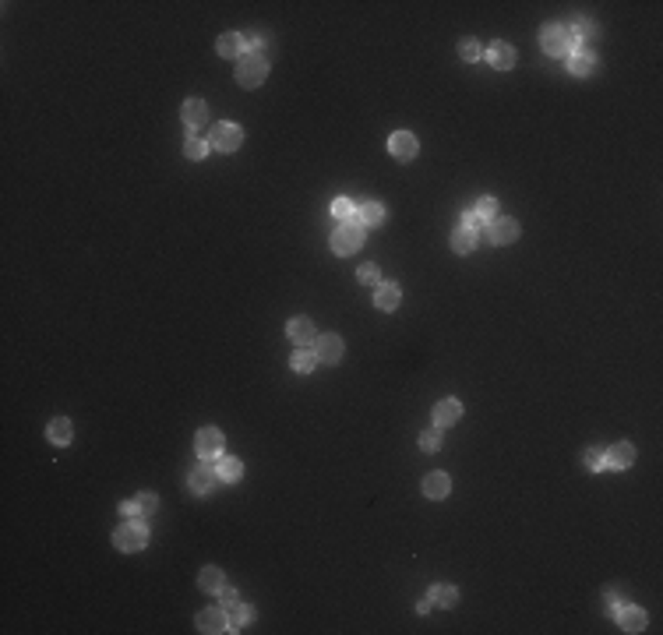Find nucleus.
<instances>
[{
  "mask_svg": "<svg viewBox=\"0 0 663 635\" xmlns=\"http://www.w3.org/2000/svg\"><path fill=\"white\" fill-rule=\"evenodd\" d=\"M540 43H544V50L551 57H568L571 50H575L579 36H575V28H571V25H547L544 36H540Z\"/></svg>",
  "mask_w": 663,
  "mask_h": 635,
  "instance_id": "1",
  "label": "nucleus"
},
{
  "mask_svg": "<svg viewBox=\"0 0 663 635\" xmlns=\"http://www.w3.org/2000/svg\"><path fill=\"white\" fill-rule=\"evenodd\" d=\"M265 74H268V57H265V53H244V57L236 60V81L244 85V88L261 85Z\"/></svg>",
  "mask_w": 663,
  "mask_h": 635,
  "instance_id": "2",
  "label": "nucleus"
},
{
  "mask_svg": "<svg viewBox=\"0 0 663 635\" xmlns=\"http://www.w3.org/2000/svg\"><path fill=\"white\" fill-rule=\"evenodd\" d=\"M360 244H364V223L360 219H346L332 233V251L336 254H353V251H360Z\"/></svg>",
  "mask_w": 663,
  "mask_h": 635,
  "instance_id": "3",
  "label": "nucleus"
},
{
  "mask_svg": "<svg viewBox=\"0 0 663 635\" xmlns=\"http://www.w3.org/2000/svg\"><path fill=\"white\" fill-rule=\"evenodd\" d=\"M113 543L124 554H134V551H141L145 543H148V530H145V523L141 519H127L124 526H120L116 533H113Z\"/></svg>",
  "mask_w": 663,
  "mask_h": 635,
  "instance_id": "4",
  "label": "nucleus"
},
{
  "mask_svg": "<svg viewBox=\"0 0 663 635\" xmlns=\"http://www.w3.org/2000/svg\"><path fill=\"white\" fill-rule=\"evenodd\" d=\"M223 434L216 431V427H201L198 431V438H194V452H198V459H205V463H216V459H223Z\"/></svg>",
  "mask_w": 663,
  "mask_h": 635,
  "instance_id": "5",
  "label": "nucleus"
},
{
  "mask_svg": "<svg viewBox=\"0 0 663 635\" xmlns=\"http://www.w3.org/2000/svg\"><path fill=\"white\" fill-rule=\"evenodd\" d=\"M487 240H491L494 248H501V244H516V240H519V223L508 219V216H494V219L487 223Z\"/></svg>",
  "mask_w": 663,
  "mask_h": 635,
  "instance_id": "6",
  "label": "nucleus"
},
{
  "mask_svg": "<svg viewBox=\"0 0 663 635\" xmlns=\"http://www.w3.org/2000/svg\"><path fill=\"white\" fill-rule=\"evenodd\" d=\"M240 141H244V131H240L236 124H216L212 134H208V145L219 148V152H236Z\"/></svg>",
  "mask_w": 663,
  "mask_h": 635,
  "instance_id": "7",
  "label": "nucleus"
},
{
  "mask_svg": "<svg viewBox=\"0 0 663 635\" xmlns=\"http://www.w3.org/2000/svg\"><path fill=\"white\" fill-rule=\"evenodd\" d=\"M388 152L396 156L399 163H409V159H416V152H420V141H416L413 131H396V134L388 138Z\"/></svg>",
  "mask_w": 663,
  "mask_h": 635,
  "instance_id": "8",
  "label": "nucleus"
},
{
  "mask_svg": "<svg viewBox=\"0 0 663 635\" xmlns=\"http://www.w3.org/2000/svg\"><path fill=\"white\" fill-rule=\"evenodd\" d=\"M314 356L321 360V364H339V360H343V339L336 336V332L318 336L314 339Z\"/></svg>",
  "mask_w": 663,
  "mask_h": 635,
  "instance_id": "9",
  "label": "nucleus"
},
{
  "mask_svg": "<svg viewBox=\"0 0 663 635\" xmlns=\"http://www.w3.org/2000/svg\"><path fill=\"white\" fill-rule=\"evenodd\" d=\"M187 483H191V491L194 494H208L219 483V473H216V466L212 463H201V466H194L191 470V476H187Z\"/></svg>",
  "mask_w": 663,
  "mask_h": 635,
  "instance_id": "10",
  "label": "nucleus"
},
{
  "mask_svg": "<svg viewBox=\"0 0 663 635\" xmlns=\"http://www.w3.org/2000/svg\"><path fill=\"white\" fill-rule=\"evenodd\" d=\"M604 459H607L611 470H628L631 463H635V445H631V441H618V445L604 448Z\"/></svg>",
  "mask_w": 663,
  "mask_h": 635,
  "instance_id": "11",
  "label": "nucleus"
},
{
  "mask_svg": "<svg viewBox=\"0 0 663 635\" xmlns=\"http://www.w3.org/2000/svg\"><path fill=\"white\" fill-rule=\"evenodd\" d=\"M286 336H289L296 346H314L318 332H314V321H311V318H293V321L286 325Z\"/></svg>",
  "mask_w": 663,
  "mask_h": 635,
  "instance_id": "12",
  "label": "nucleus"
},
{
  "mask_svg": "<svg viewBox=\"0 0 663 635\" xmlns=\"http://www.w3.org/2000/svg\"><path fill=\"white\" fill-rule=\"evenodd\" d=\"M459 416H462V406H459V399H441V403H434V427H451V423H459Z\"/></svg>",
  "mask_w": 663,
  "mask_h": 635,
  "instance_id": "13",
  "label": "nucleus"
},
{
  "mask_svg": "<svg viewBox=\"0 0 663 635\" xmlns=\"http://www.w3.org/2000/svg\"><path fill=\"white\" fill-rule=\"evenodd\" d=\"M198 628H201V632H208V635H216V632H229V618H226V611H223V607H208V611H201V614H198Z\"/></svg>",
  "mask_w": 663,
  "mask_h": 635,
  "instance_id": "14",
  "label": "nucleus"
},
{
  "mask_svg": "<svg viewBox=\"0 0 663 635\" xmlns=\"http://www.w3.org/2000/svg\"><path fill=\"white\" fill-rule=\"evenodd\" d=\"M487 60H491V68H498V71H508V68H516V50H511L508 43H491V50H487Z\"/></svg>",
  "mask_w": 663,
  "mask_h": 635,
  "instance_id": "15",
  "label": "nucleus"
},
{
  "mask_svg": "<svg viewBox=\"0 0 663 635\" xmlns=\"http://www.w3.org/2000/svg\"><path fill=\"white\" fill-rule=\"evenodd\" d=\"M46 438H50L53 445H71V438H74V423H71L68 416H57V420H50V427H46Z\"/></svg>",
  "mask_w": 663,
  "mask_h": 635,
  "instance_id": "16",
  "label": "nucleus"
},
{
  "mask_svg": "<svg viewBox=\"0 0 663 635\" xmlns=\"http://www.w3.org/2000/svg\"><path fill=\"white\" fill-rule=\"evenodd\" d=\"M448 491H451L448 473H427V476H424V494H427V498L441 501V498H448Z\"/></svg>",
  "mask_w": 663,
  "mask_h": 635,
  "instance_id": "17",
  "label": "nucleus"
},
{
  "mask_svg": "<svg viewBox=\"0 0 663 635\" xmlns=\"http://www.w3.org/2000/svg\"><path fill=\"white\" fill-rule=\"evenodd\" d=\"M399 296H402V293H399L396 283H381L378 293H374V308H378V311H396V308H399Z\"/></svg>",
  "mask_w": 663,
  "mask_h": 635,
  "instance_id": "18",
  "label": "nucleus"
},
{
  "mask_svg": "<svg viewBox=\"0 0 663 635\" xmlns=\"http://www.w3.org/2000/svg\"><path fill=\"white\" fill-rule=\"evenodd\" d=\"M180 117H184V124H187V128H201L205 120H208V106H205L201 99H187V103H184V110H180Z\"/></svg>",
  "mask_w": 663,
  "mask_h": 635,
  "instance_id": "19",
  "label": "nucleus"
},
{
  "mask_svg": "<svg viewBox=\"0 0 663 635\" xmlns=\"http://www.w3.org/2000/svg\"><path fill=\"white\" fill-rule=\"evenodd\" d=\"M621 614H618V625L624 628V632H642L646 628V611L642 607H618Z\"/></svg>",
  "mask_w": 663,
  "mask_h": 635,
  "instance_id": "20",
  "label": "nucleus"
},
{
  "mask_svg": "<svg viewBox=\"0 0 663 635\" xmlns=\"http://www.w3.org/2000/svg\"><path fill=\"white\" fill-rule=\"evenodd\" d=\"M244 46H247V39L240 36V32H226V36H219V53H223V57L240 60V57H244Z\"/></svg>",
  "mask_w": 663,
  "mask_h": 635,
  "instance_id": "21",
  "label": "nucleus"
},
{
  "mask_svg": "<svg viewBox=\"0 0 663 635\" xmlns=\"http://www.w3.org/2000/svg\"><path fill=\"white\" fill-rule=\"evenodd\" d=\"M198 586L205 589V593H219L223 586H226V576L216 568V565H208V568H201V576H198Z\"/></svg>",
  "mask_w": 663,
  "mask_h": 635,
  "instance_id": "22",
  "label": "nucleus"
},
{
  "mask_svg": "<svg viewBox=\"0 0 663 635\" xmlns=\"http://www.w3.org/2000/svg\"><path fill=\"white\" fill-rule=\"evenodd\" d=\"M568 68H571V74H589L596 68V57L586 53V50H571L568 53Z\"/></svg>",
  "mask_w": 663,
  "mask_h": 635,
  "instance_id": "23",
  "label": "nucleus"
},
{
  "mask_svg": "<svg viewBox=\"0 0 663 635\" xmlns=\"http://www.w3.org/2000/svg\"><path fill=\"white\" fill-rule=\"evenodd\" d=\"M289 364H293V371H296V374H311V371H314V364H318V356H314V350L300 346V350L289 356Z\"/></svg>",
  "mask_w": 663,
  "mask_h": 635,
  "instance_id": "24",
  "label": "nucleus"
},
{
  "mask_svg": "<svg viewBox=\"0 0 663 635\" xmlns=\"http://www.w3.org/2000/svg\"><path fill=\"white\" fill-rule=\"evenodd\" d=\"M364 226H378V223H385V205L381 201H364L360 205V216H356Z\"/></svg>",
  "mask_w": 663,
  "mask_h": 635,
  "instance_id": "25",
  "label": "nucleus"
},
{
  "mask_svg": "<svg viewBox=\"0 0 663 635\" xmlns=\"http://www.w3.org/2000/svg\"><path fill=\"white\" fill-rule=\"evenodd\" d=\"M431 603H441V607H456V603H459V589L448 586V583H441V586L431 589Z\"/></svg>",
  "mask_w": 663,
  "mask_h": 635,
  "instance_id": "26",
  "label": "nucleus"
},
{
  "mask_svg": "<svg viewBox=\"0 0 663 635\" xmlns=\"http://www.w3.org/2000/svg\"><path fill=\"white\" fill-rule=\"evenodd\" d=\"M219 480H226V483H236L240 476H244V463L240 459H219Z\"/></svg>",
  "mask_w": 663,
  "mask_h": 635,
  "instance_id": "27",
  "label": "nucleus"
},
{
  "mask_svg": "<svg viewBox=\"0 0 663 635\" xmlns=\"http://www.w3.org/2000/svg\"><path fill=\"white\" fill-rule=\"evenodd\" d=\"M476 248V233L473 230H459L456 236H451V251H456V254H469Z\"/></svg>",
  "mask_w": 663,
  "mask_h": 635,
  "instance_id": "28",
  "label": "nucleus"
},
{
  "mask_svg": "<svg viewBox=\"0 0 663 635\" xmlns=\"http://www.w3.org/2000/svg\"><path fill=\"white\" fill-rule=\"evenodd\" d=\"M473 216H476L480 223H491V219L498 216V201H494L491 194H487V198H480V201L473 205Z\"/></svg>",
  "mask_w": 663,
  "mask_h": 635,
  "instance_id": "29",
  "label": "nucleus"
},
{
  "mask_svg": "<svg viewBox=\"0 0 663 635\" xmlns=\"http://www.w3.org/2000/svg\"><path fill=\"white\" fill-rule=\"evenodd\" d=\"M229 614H233V618H229V625H233L229 632H240L244 625H251V621H254V611H251V607H244V603H236V607H233Z\"/></svg>",
  "mask_w": 663,
  "mask_h": 635,
  "instance_id": "30",
  "label": "nucleus"
},
{
  "mask_svg": "<svg viewBox=\"0 0 663 635\" xmlns=\"http://www.w3.org/2000/svg\"><path fill=\"white\" fill-rule=\"evenodd\" d=\"M332 216H336V219H356V205L349 201V198H336V201H332Z\"/></svg>",
  "mask_w": 663,
  "mask_h": 635,
  "instance_id": "31",
  "label": "nucleus"
},
{
  "mask_svg": "<svg viewBox=\"0 0 663 635\" xmlns=\"http://www.w3.org/2000/svg\"><path fill=\"white\" fill-rule=\"evenodd\" d=\"M208 148H212V145H208L205 138H187V141H184V156H187V159H205Z\"/></svg>",
  "mask_w": 663,
  "mask_h": 635,
  "instance_id": "32",
  "label": "nucleus"
},
{
  "mask_svg": "<svg viewBox=\"0 0 663 635\" xmlns=\"http://www.w3.org/2000/svg\"><path fill=\"white\" fill-rule=\"evenodd\" d=\"M134 501H138V516L141 519H148V516H156V512H159V498L156 494H138Z\"/></svg>",
  "mask_w": 663,
  "mask_h": 635,
  "instance_id": "33",
  "label": "nucleus"
},
{
  "mask_svg": "<svg viewBox=\"0 0 663 635\" xmlns=\"http://www.w3.org/2000/svg\"><path fill=\"white\" fill-rule=\"evenodd\" d=\"M582 463H586L589 470H596V473H600V470H607V459H604V448H586V452H582Z\"/></svg>",
  "mask_w": 663,
  "mask_h": 635,
  "instance_id": "34",
  "label": "nucleus"
},
{
  "mask_svg": "<svg viewBox=\"0 0 663 635\" xmlns=\"http://www.w3.org/2000/svg\"><path fill=\"white\" fill-rule=\"evenodd\" d=\"M216 596H219V607H223V611H233L236 603H240V593H236L233 586H223V589H219Z\"/></svg>",
  "mask_w": 663,
  "mask_h": 635,
  "instance_id": "35",
  "label": "nucleus"
},
{
  "mask_svg": "<svg viewBox=\"0 0 663 635\" xmlns=\"http://www.w3.org/2000/svg\"><path fill=\"white\" fill-rule=\"evenodd\" d=\"M420 448H424V452H438V448H441V427L420 434Z\"/></svg>",
  "mask_w": 663,
  "mask_h": 635,
  "instance_id": "36",
  "label": "nucleus"
},
{
  "mask_svg": "<svg viewBox=\"0 0 663 635\" xmlns=\"http://www.w3.org/2000/svg\"><path fill=\"white\" fill-rule=\"evenodd\" d=\"M360 283H364V286H381V272H378V265H364V268H360Z\"/></svg>",
  "mask_w": 663,
  "mask_h": 635,
  "instance_id": "37",
  "label": "nucleus"
},
{
  "mask_svg": "<svg viewBox=\"0 0 663 635\" xmlns=\"http://www.w3.org/2000/svg\"><path fill=\"white\" fill-rule=\"evenodd\" d=\"M459 57H462V60H469V64H473V60H480V46H476V39H462V43H459Z\"/></svg>",
  "mask_w": 663,
  "mask_h": 635,
  "instance_id": "38",
  "label": "nucleus"
},
{
  "mask_svg": "<svg viewBox=\"0 0 663 635\" xmlns=\"http://www.w3.org/2000/svg\"><path fill=\"white\" fill-rule=\"evenodd\" d=\"M120 516H127V519H141V516H138V501H124V505H120Z\"/></svg>",
  "mask_w": 663,
  "mask_h": 635,
  "instance_id": "39",
  "label": "nucleus"
},
{
  "mask_svg": "<svg viewBox=\"0 0 663 635\" xmlns=\"http://www.w3.org/2000/svg\"><path fill=\"white\" fill-rule=\"evenodd\" d=\"M462 230H473V233L480 230V219L473 216V208H469V212H462Z\"/></svg>",
  "mask_w": 663,
  "mask_h": 635,
  "instance_id": "40",
  "label": "nucleus"
},
{
  "mask_svg": "<svg viewBox=\"0 0 663 635\" xmlns=\"http://www.w3.org/2000/svg\"><path fill=\"white\" fill-rule=\"evenodd\" d=\"M416 611H420V614H427V611H431V596H424V600H416Z\"/></svg>",
  "mask_w": 663,
  "mask_h": 635,
  "instance_id": "41",
  "label": "nucleus"
},
{
  "mask_svg": "<svg viewBox=\"0 0 663 635\" xmlns=\"http://www.w3.org/2000/svg\"><path fill=\"white\" fill-rule=\"evenodd\" d=\"M607 600H611V611H618V607H621V596H618V593H607Z\"/></svg>",
  "mask_w": 663,
  "mask_h": 635,
  "instance_id": "42",
  "label": "nucleus"
}]
</instances>
